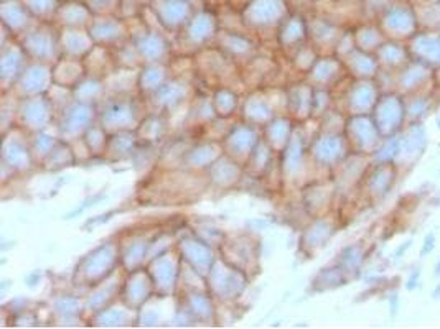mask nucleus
<instances>
[{"label":"nucleus","mask_w":440,"mask_h":329,"mask_svg":"<svg viewBox=\"0 0 440 329\" xmlns=\"http://www.w3.org/2000/svg\"><path fill=\"white\" fill-rule=\"evenodd\" d=\"M435 240H437V237H435L434 232H429L427 235H425L422 249H420V257H425V255H429L430 252H432V250L435 249Z\"/></svg>","instance_id":"f257e3e1"},{"label":"nucleus","mask_w":440,"mask_h":329,"mask_svg":"<svg viewBox=\"0 0 440 329\" xmlns=\"http://www.w3.org/2000/svg\"><path fill=\"white\" fill-rule=\"evenodd\" d=\"M419 282H420V270L415 268L414 272L410 273V277H409L407 285H405V287H407V290H415L419 287Z\"/></svg>","instance_id":"f03ea898"},{"label":"nucleus","mask_w":440,"mask_h":329,"mask_svg":"<svg viewBox=\"0 0 440 329\" xmlns=\"http://www.w3.org/2000/svg\"><path fill=\"white\" fill-rule=\"evenodd\" d=\"M410 247H412V239L405 240V242H404V245H400V247H399L397 250H396V257H397V258H400V257H402V255H404L405 252H407V250H409Z\"/></svg>","instance_id":"7ed1b4c3"},{"label":"nucleus","mask_w":440,"mask_h":329,"mask_svg":"<svg viewBox=\"0 0 440 329\" xmlns=\"http://www.w3.org/2000/svg\"><path fill=\"white\" fill-rule=\"evenodd\" d=\"M432 296H434L435 299H439V298H440V282H439V285H437V287H435V290H434V293H432Z\"/></svg>","instance_id":"20e7f679"},{"label":"nucleus","mask_w":440,"mask_h":329,"mask_svg":"<svg viewBox=\"0 0 440 329\" xmlns=\"http://www.w3.org/2000/svg\"><path fill=\"white\" fill-rule=\"evenodd\" d=\"M434 275L435 277H440V260L437 263H435V268H434Z\"/></svg>","instance_id":"39448f33"},{"label":"nucleus","mask_w":440,"mask_h":329,"mask_svg":"<svg viewBox=\"0 0 440 329\" xmlns=\"http://www.w3.org/2000/svg\"><path fill=\"white\" fill-rule=\"evenodd\" d=\"M434 204L435 206H440V191H439V194H437V199L434 201Z\"/></svg>","instance_id":"423d86ee"},{"label":"nucleus","mask_w":440,"mask_h":329,"mask_svg":"<svg viewBox=\"0 0 440 329\" xmlns=\"http://www.w3.org/2000/svg\"><path fill=\"white\" fill-rule=\"evenodd\" d=\"M437 127H439V129H440V117H439V119H437Z\"/></svg>","instance_id":"0eeeda50"},{"label":"nucleus","mask_w":440,"mask_h":329,"mask_svg":"<svg viewBox=\"0 0 440 329\" xmlns=\"http://www.w3.org/2000/svg\"><path fill=\"white\" fill-rule=\"evenodd\" d=\"M439 175H440V170H439Z\"/></svg>","instance_id":"6e6552de"}]
</instances>
